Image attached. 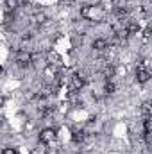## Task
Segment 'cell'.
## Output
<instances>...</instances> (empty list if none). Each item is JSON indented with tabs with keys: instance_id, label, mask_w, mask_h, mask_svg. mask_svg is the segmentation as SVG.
I'll list each match as a JSON object with an SVG mask.
<instances>
[{
	"instance_id": "cell-1",
	"label": "cell",
	"mask_w": 152,
	"mask_h": 154,
	"mask_svg": "<svg viewBox=\"0 0 152 154\" xmlns=\"http://www.w3.org/2000/svg\"><path fill=\"white\" fill-rule=\"evenodd\" d=\"M56 140V129H43L39 133V142L41 143H52Z\"/></svg>"
},
{
	"instance_id": "cell-2",
	"label": "cell",
	"mask_w": 152,
	"mask_h": 154,
	"mask_svg": "<svg viewBox=\"0 0 152 154\" xmlns=\"http://www.w3.org/2000/svg\"><path fill=\"white\" fill-rule=\"evenodd\" d=\"M16 63H18L20 66L27 68V66L32 63V56H31L29 52H20V54H18V57H16Z\"/></svg>"
},
{
	"instance_id": "cell-3",
	"label": "cell",
	"mask_w": 152,
	"mask_h": 154,
	"mask_svg": "<svg viewBox=\"0 0 152 154\" xmlns=\"http://www.w3.org/2000/svg\"><path fill=\"white\" fill-rule=\"evenodd\" d=\"M136 77H138V82H147V81L150 79V72H149L147 68L138 66V70H136Z\"/></svg>"
},
{
	"instance_id": "cell-4",
	"label": "cell",
	"mask_w": 152,
	"mask_h": 154,
	"mask_svg": "<svg viewBox=\"0 0 152 154\" xmlns=\"http://www.w3.org/2000/svg\"><path fill=\"white\" fill-rule=\"evenodd\" d=\"M47 61H48L50 65H54V66H56V65H59V63H61V56H59L56 50H48V52H47Z\"/></svg>"
},
{
	"instance_id": "cell-5",
	"label": "cell",
	"mask_w": 152,
	"mask_h": 154,
	"mask_svg": "<svg viewBox=\"0 0 152 154\" xmlns=\"http://www.w3.org/2000/svg\"><path fill=\"white\" fill-rule=\"evenodd\" d=\"M123 29H125L127 36H134V34H138V32H140V25H138L136 22H129V23H127V27H123Z\"/></svg>"
},
{
	"instance_id": "cell-6",
	"label": "cell",
	"mask_w": 152,
	"mask_h": 154,
	"mask_svg": "<svg viewBox=\"0 0 152 154\" xmlns=\"http://www.w3.org/2000/svg\"><path fill=\"white\" fill-rule=\"evenodd\" d=\"M82 86H84V79L81 75H72V86H70V88L75 91V90H81Z\"/></svg>"
},
{
	"instance_id": "cell-7",
	"label": "cell",
	"mask_w": 152,
	"mask_h": 154,
	"mask_svg": "<svg viewBox=\"0 0 152 154\" xmlns=\"http://www.w3.org/2000/svg\"><path fill=\"white\" fill-rule=\"evenodd\" d=\"M47 20H48L47 13H43V11L34 13V23H36V25H43V23H47Z\"/></svg>"
},
{
	"instance_id": "cell-8",
	"label": "cell",
	"mask_w": 152,
	"mask_h": 154,
	"mask_svg": "<svg viewBox=\"0 0 152 154\" xmlns=\"http://www.w3.org/2000/svg\"><path fill=\"white\" fill-rule=\"evenodd\" d=\"M93 48L95 50H106L108 48V39H104V38H97L95 41H93Z\"/></svg>"
},
{
	"instance_id": "cell-9",
	"label": "cell",
	"mask_w": 152,
	"mask_h": 154,
	"mask_svg": "<svg viewBox=\"0 0 152 154\" xmlns=\"http://www.w3.org/2000/svg\"><path fill=\"white\" fill-rule=\"evenodd\" d=\"M45 75L48 77V79H56V77H57V70L54 68V65H48V66L45 68Z\"/></svg>"
},
{
	"instance_id": "cell-10",
	"label": "cell",
	"mask_w": 152,
	"mask_h": 154,
	"mask_svg": "<svg viewBox=\"0 0 152 154\" xmlns=\"http://www.w3.org/2000/svg\"><path fill=\"white\" fill-rule=\"evenodd\" d=\"M114 72H116V68H114L113 65H109V66H106V68H104V72H102V74H104L106 79H111V77L114 75Z\"/></svg>"
},
{
	"instance_id": "cell-11",
	"label": "cell",
	"mask_w": 152,
	"mask_h": 154,
	"mask_svg": "<svg viewBox=\"0 0 152 154\" xmlns=\"http://www.w3.org/2000/svg\"><path fill=\"white\" fill-rule=\"evenodd\" d=\"M90 13H91V5H82L81 7V16L84 20H90Z\"/></svg>"
},
{
	"instance_id": "cell-12",
	"label": "cell",
	"mask_w": 152,
	"mask_h": 154,
	"mask_svg": "<svg viewBox=\"0 0 152 154\" xmlns=\"http://www.w3.org/2000/svg\"><path fill=\"white\" fill-rule=\"evenodd\" d=\"M104 91H106L108 95H113L114 91H116V86H114L111 81H108V82H106V86H104Z\"/></svg>"
},
{
	"instance_id": "cell-13",
	"label": "cell",
	"mask_w": 152,
	"mask_h": 154,
	"mask_svg": "<svg viewBox=\"0 0 152 154\" xmlns=\"http://www.w3.org/2000/svg\"><path fill=\"white\" fill-rule=\"evenodd\" d=\"M4 4H5V7H7L9 11H14V9L18 7V0H5Z\"/></svg>"
},
{
	"instance_id": "cell-14",
	"label": "cell",
	"mask_w": 152,
	"mask_h": 154,
	"mask_svg": "<svg viewBox=\"0 0 152 154\" xmlns=\"http://www.w3.org/2000/svg\"><path fill=\"white\" fill-rule=\"evenodd\" d=\"M116 16H118V18H122V16H127V7L120 5V7L116 9Z\"/></svg>"
},
{
	"instance_id": "cell-15",
	"label": "cell",
	"mask_w": 152,
	"mask_h": 154,
	"mask_svg": "<svg viewBox=\"0 0 152 154\" xmlns=\"http://www.w3.org/2000/svg\"><path fill=\"white\" fill-rule=\"evenodd\" d=\"M74 142H75V143H79V142H84V133H82V131L74 134Z\"/></svg>"
},
{
	"instance_id": "cell-16",
	"label": "cell",
	"mask_w": 152,
	"mask_h": 154,
	"mask_svg": "<svg viewBox=\"0 0 152 154\" xmlns=\"http://www.w3.org/2000/svg\"><path fill=\"white\" fill-rule=\"evenodd\" d=\"M143 127H145V133H150V118L149 116H145V120H143Z\"/></svg>"
},
{
	"instance_id": "cell-17",
	"label": "cell",
	"mask_w": 152,
	"mask_h": 154,
	"mask_svg": "<svg viewBox=\"0 0 152 154\" xmlns=\"http://www.w3.org/2000/svg\"><path fill=\"white\" fill-rule=\"evenodd\" d=\"M141 111L145 113V116H149V115H150V104H149V102H143V106H141Z\"/></svg>"
},
{
	"instance_id": "cell-18",
	"label": "cell",
	"mask_w": 152,
	"mask_h": 154,
	"mask_svg": "<svg viewBox=\"0 0 152 154\" xmlns=\"http://www.w3.org/2000/svg\"><path fill=\"white\" fill-rule=\"evenodd\" d=\"M2 154H16V151H14V149H4Z\"/></svg>"
},
{
	"instance_id": "cell-19",
	"label": "cell",
	"mask_w": 152,
	"mask_h": 154,
	"mask_svg": "<svg viewBox=\"0 0 152 154\" xmlns=\"http://www.w3.org/2000/svg\"><path fill=\"white\" fill-rule=\"evenodd\" d=\"M31 38H32L31 34H25V36H23V38H22V39H23V41H29V39H31Z\"/></svg>"
},
{
	"instance_id": "cell-20",
	"label": "cell",
	"mask_w": 152,
	"mask_h": 154,
	"mask_svg": "<svg viewBox=\"0 0 152 154\" xmlns=\"http://www.w3.org/2000/svg\"><path fill=\"white\" fill-rule=\"evenodd\" d=\"M4 102H5V99H4V97H0V108L4 106Z\"/></svg>"
},
{
	"instance_id": "cell-21",
	"label": "cell",
	"mask_w": 152,
	"mask_h": 154,
	"mask_svg": "<svg viewBox=\"0 0 152 154\" xmlns=\"http://www.w3.org/2000/svg\"><path fill=\"white\" fill-rule=\"evenodd\" d=\"M0 70H2V68H0Z\"/></svg>"
}]
</instances>
